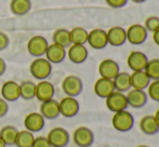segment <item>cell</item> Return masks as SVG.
Returning <instances> with one entry per match:
<instances>
[{
	"mask_svg": "<svg viewBox=\"0 0 159 147\" xmlns=\"http://www.w3.org/2000/svg\"><path fill=\"white\" fill-rule=\"evenodd\" d=\"M111 124L115 130L119 132H128L134 126V117L129 110H121L114 113Z\"/></svg>",
	"mask_w": 159,
	"mask_h": 147,
	"instance_id": "cell-1",
	"label": "cell"
},
{
	"mask_svg": "<svg viewBox=\"0 0 159 147\" xmlns=\"http://www.w3.org/2000/svg\"><path fill=\"white\" fill-rule=\"evenodd\" d=\"M30 72L36 79L46 80L52 72V64L44 57H36L30 66Z\"/></svg>",
	"mask_w": 159,
	"mask_h": 147,
	"instance_id": "cell-2",
	"label": "cell"
},
{
	"mask_svg": "<svg viewBox=\"0 0 159 147\" xmlns=\"http://www.w3.org/2000/svg\"><path fill=\"white\" fill-rule=\"evenodd\" d=\"M82 89H84V83L78 76L68 75L62 81V90L66 94V96H78L82 92Z\"/></svg>",
	"mask_w": 159,
	"mask_h": 147,
	"instance_id": "cell-3",
	"label": "cell"
},
{
	"mask_svg": "<svg viewBox=\"0 0 159 147\" xmlns=\"http://www.w3.org/2000/svg\"><path fill=\"white\" fill-rule=\"evenodd\" d=\"M127 41L133 46H140L147 39L148 32L145 29L142 24H132L126 29Z\"/></svg>",
	"mask_w": 159,
	"mask_h": 147,
	"instance_id": "cell-4",
	"label": "cell"
},
{
	"mask_svg": "<svg viewBox=\"0 0 159 147\" xmlns=\"http://www.w3.org/2000/svg\"><path fill=\"white\" fill-rule=\"evenodd\" d=\"M105 104L108 110L111 113H117V111L126 110L128 106V101L126 93L119 92V91H114L109 96L105 99Z\"/></svg>",
	"mask_w": 159,
	"mask_h": 147,
	"instance_id": "cell-5",
	"label": "cell"
},
{
	"mask_svg": "<svg viewBox=\"0 0 159 147\" xmlns=\"http://www.w3.org/2000/svg\"><path fill=\"white\" fill-rule=\"evenodd\" d=\"M47 139L52 147H66L69 143L70 136L66 129L62 127H55L49 131Z\"/></svg>",
	"mask_w": 159,
	"mask_h": 147,
	"instance_id": "cell-6",
	"label": "cell"
},
{
	"mask_svg": "<svg viewBox=\"0 0 159 147\" xmlns=\"http://www.w3.org/2000/svg\"><path fill=\"white\" fill-rule=\"evenodd\" d=\"M73 141L78 147H90L94 142V133L88 127H78L73 133Z\"/></svg>",
	"mask_w": 159,
	"mask_h": 147,
	"instance_id": "cell-7",
	"label": "cell"
},
{
	"mask_svg": "<svg viewBox=\"0 0 159 147\" xmlns=\"http://www.w3.org/2000/svg\"><path fill=\"white\" fill-rule=\"evenodd\" d=\"M87 43L94 50H102L108 46L106 30L102 28H94L88 33Z\"/></svg>",
	"mask_w": 159,
	"mask_h": 147,
	"instance_id": "cell-8",
	"label": "cell"
},
{
	"mask_svg": "<svg viewBox=\"0 0 159 147\" xmlns=\"http://www.w3.org/2000/svg\"><path fill=\"white\" fill-rule=\"evenodd\" d=\"M60 107V115H62L65 118H73L77 116L79 113L80 105L79 102L76 100V97L65 96L59 102Z\"/></svg>",
	"mask_w": 159,
	"mask_h": 147,
	"instance_id": "cell-9",
	"label": "cell"
},
{
	"mask_svg": "<svg viewBox=\"0 0 159 147\" xmlns=\"http://www.w3.org/2000/svg\"><path fill=\"white\" fill-rule=\"evenodd\" d=\"M128 106L132 108H142L146 105L147 100V93L145 90H138V89H130L126 93Z\"/></svg>",
	"mask_w": 159,
	"mask_h": 147,
	"instance_id": "cell-10",
	"label": "cell"
},
{
	"mask_svg": "<svg viewBox=\"0 0 159 147\" xmlns=\"http://www.w3.org/2000/svg\"><path fill=\"white\" fill-rule=\"evenodd\" d=\"M49 43L47 39L42 36H34L27 42V51L32 56L41 57L44 55Z\"/></svg>",
	"mask_w": 159,
	"mask_h": 147,
	"instance_id": "cell-11",
	"label": "cell"
},
{
	"mask_svg": "<svg viewBox=\"0 0 159 147\" xmlns=\"http://www.w3.org/2000/svg\"><path fill=\"white\" fill-rule=\"evenodd\" d=\"M46 124V119L43 118V116L40 113H30L26 115V117L24 118V127L25 130L30 131L32 133L39 132L44 128Z\"/></svg>",
	"mask_w": 159,
	"mask_h": 147,
	"instance_id": "cell-12",
	"label": "cell"
},
{
	"mask_svg": "<svg viewBox=\"0 0 159 147\" xmlns=\"http://www.w3.org/2000/svg\"><path fill=\"white\" fill-rule=\"evenodd\" d=\"M147 62H148V57L146 56L145 53L141 52V51H131L127 57L128 67L132 72L144 70Z\"/></svg>",
	"mask_w": 159,
	"mask_h": 147,
	"instance_id": "cell-13",
	"label": "cell"
},
{
	"mask_svg": "<svg viewBox=\"0 0 159 147\" xmlns=\"http://www.w3.org/2000/svg\"><path fill=\"white\" fill-rule=\"evenodd\" d=\"M107 42L111 47H121L127 42L126 29L121 26H113L106 32Z\"/></svg>",
	"mask_w": 159,
	"mask_h": 147,
	"instance_id": "cell-14",
	"label": "cell"
},
{
	"mask_svg": "<svg viewBox=\"0 0 159 147\" xmlns=\"http://www.w3.org/2000/svg\"><path fill=\"white\" fill-rule=\"evenodd\" d=\"M69 61L74 64H82L88 59V49L84 44H70L66 52Z\"/></svg>",
	"mask_w": 159,
	"mask_h": 147,
	"instance_id": "cell-15",
	"label": "cell"
},
{
	"mask_svg": "<svg viewBox=\"0 0 159 147\" xmlns=\"http://www.w3.org/2000/svg\"><path fill=\"white\" fill-rule=\"evenodd\" d=\"M55 93L54 86L51 83L50 81L47 80H40L37 84H36V93L35 97L40 102L48 101V100L53 99Z\"/></svg>",
	"mask_w": 159,
	"mask_h": 147,
	"instance_id": "cell-16",
	"label": "cell"
},
{
	"mask_svg": "<svg viewBox=\"0 0 159 147\" xmlns=\"http://www.w3.org/2000/svg\"><path fill=\"white\" fill-rule=\"evenodd\" d=\"M120 72L119 64L111 59H105L98 65V74L101 77L113 80L115 76Z\"/></svg>",
	"mask_w": 159,
	"mask_h": 147,
	"instance_id": "cell-17",
	"label": "cell"
},
{
	"mask_svg": "<svg viewBox=\"0 0 159 147\" xmlns=\"http://www.w3.org/2000/svg\"><path fill=\"white\" fill-rule=\"evenodd\" d=\"M93 90H94L96 96L101 97V99H106L107 96H109L115 91V87H114L111 79L100 77L95 81Z\"/></svg>",
	"mask_w": 159,
	"mask_h": 147,
	"instance_id": "cell-18",
	"label": "cell"
},
{
	"mask_svg": "<svg viewBox=\"0 0 159 147\" xmlns=\"http://www.w3.org/2000/svg\"><path fill=\"white\" fill-rule=\"evenodd\" d=\"M44 55L51 64H60L64 61L66 56V49L57 43L49 44Z\"/></svg>",
	"mask_w": 159,
	"mask_h": 147,
	"instance_id": "cell-19",
	"label": "cell"
},
{
	"mask_svg": "<svg viewBox=\"0 0 159 147\" xmlns=\"http://www.w3.org/2000/svg\"><path fill=\"white\" fill-rule=\"evenodd\" d=\"M40 114L43 116L44 119L54 120L60 116V107L59 102L54 99L48 100V101L41 102L40 105Z\"/></svg>",
	"mask_w": 159,
	"mask_h": 147,
	"instance_id": "cell-20",
	"label": "cell"
},
{
	"mask_svg": "<svg viewBox=\"0 0 159 147\" xmlns=\"http://www.w3.org/2000/svg\"><path fill=\"white\" fill-rule=\"evenodd\" d=\"M1 96L7 102H15L20 99V84L13 80L6 81L1 87Z\"/></svg>",
	"mask_w": 159,
	"mask_h": 147,
	"instance_id": "cell-21",
	"label": "cell"
},
{
	"mask_svg": "<svg viewBox=\"0 0 159 147\" xmlns=\"http://www.w3.org/2000/svg\"><path fill=\"white\" fill-rule=\"evenodd\" d=\"M139 127L142 133L146 135H155L159 132V124L156 121L154 115H146L141 118Z\"/></svg>",
	"mask_w": 159,
	"mask_h": 147,
	"instance_id": "cell-22",
	"label": "cell"
},
{
	"mask_svg": "<svg viewBox=\"0 0 159 147\" xmlns=\"http://www.w3.org/2000/svg\"><path fill=\"white\" fill-rule=\"evenodd\" d=\"M130 81H131V89L146 90L152 80L144 70H139V72H132L130 74Z\"/></svg>",
	"mask_w": 159,
	"mask_h": 147,
	"instance_id": "cell-23",
	"label": "cell"
},
{
	"mask_svg": "<svg viewBox=\"0 0 159 147\" xmlns=\"http://www.w3.org/2000/svg\"><path fill=\"white\" fill-rule=\"evenodd\" d=\"M113 83L115 87V91L127 93L131 89L130 74L127 72H119L113 79Z\"/></svg>",
	"mask_w": 159,
	"mask_h": 147,
	"instance_id": "cell-24",
	"label": "cell"
},
{
	"mask_svg": "<svg viewBox=\"0 0 159 147\" xmlns=\"http://www.w3.org/2000/svg\"><path fill=\"white\" fill-rule=\"evenodd\" d=\"M32 2L30 0H11L10 10L15 15H25L30 11Z\"/></svg>",
	"mask_w": 159,
	"mask_h": 147,
	"instance_id": "cell-25",
	"label": "cell"
},
{
	"mask_svg": "<svg viewBox=\"0 0 159 147\" xmlns=\"http://www.w3.org/2000/svg\"><path fill=\"white\" fill-rule=\"evenodd\" d=\"M88 30L84 27H74L69 30L71 44H86L88 40Z\"/></svg>",
	"mask_w": 159,
	"mask_h": 147,
	"instance_id": "cell-26",
	"label": "cell"
},
{
	"mask_svg": "<svg viewBox=\"0 0 159 147\" xmlns=\"http://www.w3.org/2000/svg\"><path fill=\"white\" fill-rule=\"evenodd\" d=\"M53 43H57L63 48H68L71 44L70 38H69V30L66 28H59L52 35Z\"/></svg>",
	"mask_w": 159,
	"mask_h": 147,
	"instance_id": "cell-27",
	"label": "cell"
},
{
	"mask_svg": "<svg viewBox=\"0 0 159 147\" xmlns=\"http://www.w3.org/2000/svg\"><path fill=\"white\" fill-rule=\"evenodd\" d=\"M17 132H19V130H17L15 127L4 126L3 128H1V130H0V137H1L2 141L6 143L7 146L14 145Z\"/></svg>",
	"mask_w": 159,
	"mask_h": 147,
	"instance_id": "cell-28",
	"label": "cell"
},
{
	"mask_svg": "<svg viewBox=\"0 0 159 147\" xmlns=\"http://www.w3.org/2000/svg\"><path fill=\"white\" fill-rule=\"evenodd\" d=\"M36 93V83H34L30 80L23 81L20 84V97L23 100L30 101V100L35 99Z\"/></svg>",
	"mask_w": 159,
	"mask_h": 147,
	"instance_id": "cell-29",
	"label": "cell"
},
{
	"mask_svg": "<svg viewBox=\"0 0 159 147\" xmlns=\"http://www.w3.org/2000/svg\"><path fill=\"white\" fill-rule=\"evenodd\" d=\"M35 136L32 132L27 130H22L17 132L14 145L16 147H32Z\"/></svg>",
	"mask_w": 159,
	"mask_h": 147,
	"instance_id": "cell-30",
	"label": "cell"
},
{
	"mask_svg": "<svg viewBox=\"0 0 159 147\" xmlns=\"http://www.w3.org/2000/svg\"><path fill=\"white\" fill-rule=\"evenodd\" d=\"M144 72L151 80H159V59L148 60Z\"/></svg>",
	"mask_w": 159,
	"mask_h": 147,
	"instance_id": "cell-31",
	"label": "cell"
},
{
	"mask_svg": "<svg viewBox=\"0 0 159 147\" xmlns=\"http://www.w3.org/2000/svg\"><path fill=\"white\" fill-rule=\"evenodd\" d=\"M147 96L155 102H159V80H152L146 88Z\"/></svg>",
	"mask_w": 159,
	"mask_h": 147,
	"instance_id": "cell-32",
	"label": "cell"
},
{
	"mask_svg": "<svg viewBox=\"0 0 159 147\" xmlns=\"http://www.w3.org/2000/svg\"><path fill=\"white\" fill-rule=\"evenodd\" d=\"M143 26H144L145 29L148 33H154L156 29L159 28V16H157V15L147 16Z\"/></svg>",
	"mask_w": 159,
	"mask_h": 147,
	"instance_id": "cell-33",
	"label": "cell"
},
{
	"mask_svg": "<svg viewBox=\"0 0 159 147\" xmlns=\"http://www.w3.org/2000/svg\"><path fill=\"white\" fill-rule=\"evenodd\" d=\"M32 147H52L49 143L47 136H37L33 142Z\"/></svg>",
	"mask_w": 159,
	"mask_h": 147,
	"instance_id": "cell-34",
	"label": "cell"
},
{
	"mask_svg": "<svg viewBox=\"0 0 159 147\" xmlns=\"http://www.w3.org/2000/svg\"><path fill=\"white\" fill-rule=\"evenodd\" d=\"M105 1H106V3L108 4L109 7H111V8L120 9V8H124L128 3L129 0H105Z\"/></svg>",
	"mask_w": 159,
	"mask_h": 147,
	"instance_id": "cell-35",
	"label": "cell"
},
{
	"mask_svg": "<svg viewBox=\"0 0 159 147\" xmlns=\"http://www.w3.org/2000/svg\"><path fill=\"white\" fill-rule=\"evenodd\" d=\"M9 42H10V40H9L8 35L4 34V33H2V32H0V51H2V50H4V49L8 48Z\"/></svg>",
	"mask_w": 159,
	"mask_h": 147,
	"instance_id": "cell-36",
	"label": "cell"
},
{
	"mask_svg": "<svg viewBox=\"0 0 159 147\" xmlns=\"http://www.w3.org/2000/svg\"><path fill=\"white\" fill-rule=\"evenodd\" d=\"M8 110H9L8 102L2 99V97H0V118L4 117L8 114Z\"/></svg>",
	"mask_w": 159,
	"mask_h": 147,
	"instance_id": "cell-37",
	"label": "cell"
},
{
	"mask_svg": "<svg viewBox=\"0 0 159 147\" xmlns=\"http://www.w3.org/2000/svg\"><path fill=\"white\" fill-rule=\"evenodd\" d=\"M7 69V65H6V62L0 57V76H2L4 74Z\"/></svg>",
	"mask_w": 159,
	"mask_h": 147,
	"instance_id": "cell-38",
	"label": "cell"
},
{
	"mask_svg": "<svg viewBox=\"0 0 159 147\" xmlns=\"http://www.w3.org/2000/svg\"><path fill=\"white\" fill-rule=\"evenodd\" d=\"M152 34H153L154 42H155V43L159 47V28H158V29H156L154 33H152Z\"/></svg>",
	"mask_w": 159,
	"mask_h": 147,
	"instance_id": "cell-39",
	"label": "cell"
},
{
	"mask_svg": "<svg viewBox=\"0 0 159 147\" xmlns=\"http://www.w3.org/2000/svg\"><path fill=\"white\" fill-rule=\"evenodd\" d=\"M154 117H155L156 121H157V123L159 124V108H158L157 110H156V113L154 114Z\"/></svg>",
	"mask_w": 159,
	"mask_h": 147,
	"instance_id": "cell-40",
	"label": "cell"
},
{
	"mask_svg": "<svg viewBox=\"0 0 159 147\" xmlns=\"http://www.w3.org/2000/svg\"><path fill=\"white\" fill-rule=\"evenodd\" d=\"M131 1H133L134 3H143V2H145L146 0H131Z\"/></svg>",
	"mask_w": 159,
	"mask_h": 147,
	"instance_id": "cell-41",
	"label": "cell"
},
{
	"mask_svg": "<svg viewBox=\"0 0 159 147\" xmlns=\"http://www.w3.org/2000/svg\"><path fill=\"white\" fill-rule=\"evenodd\" d=\"M0 147H7L6 143H4V142L2 141V140H1V137H0Z\"/></svg>",
	"mask_w": 159,
	"mask_h": 147,
	"instance_id": "cell-42",
	"label": "cell"
},
{
	"mask_svg": "<svg viewBox=\"0 0 159 147\" xmlns=\"http://www.w3.org/2000/svg\"><path fill=\"white\" fill-rule=\"evenodd\" d=\"M136 147H149V146H147V145H138Z\"/></svg>",
	"mask_w": 159,
	"mask_h": 147,
	"instance_id": "cell-43",
	"label": "cell"
}]
</instances>
